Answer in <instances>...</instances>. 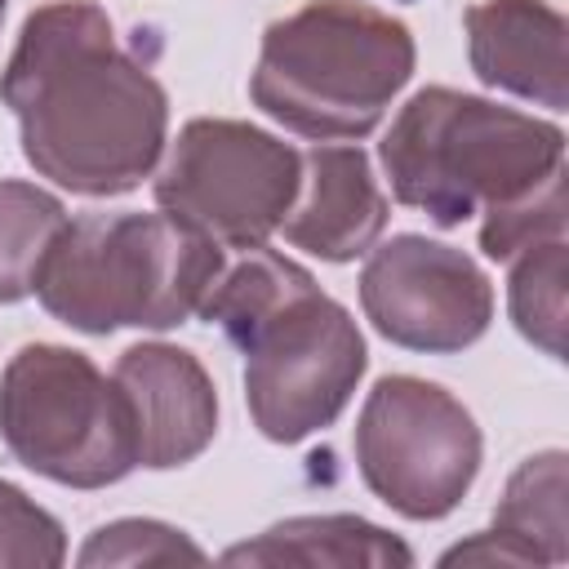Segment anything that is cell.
<instances>
[{
	"label": "cell",
	"instance_id": "obj_20",
	"mask_svg": "<svg viewBox=\"0 0 569 569\" xmlns=\"http://www.w3.org/2000/svg\"><path fill=\"white\" fill-rule=\"evenodd\" d=\"M4 4H9V0H0V18H4Z\"/></svg>",
	"mask_w": 569,
	"mask_h": 569
},
{
	"label": "cell",
	"instance_id": "obj_5",
	"mask_svg": "<svg viewBox=\"0 0 569 569\" xmlns=\"http://www.w3.org/2000/svg\"><path fill=\"white\" fill-rule=\"evenodd\" d=\"M413 62L400 18L365 0H311L262 31L249 98L302 138H365L409 84Z\"/></svg>",
	"mask_w": 569,
	"mask_h": 569
},
{
	"label": "cell",
	"instance_id": "obj_18",
	"mask_svg": "<svg viewBox=\"0 0 569 569\" xmlns=\"http://www.w3.org/2000/svg\"><path fill=\"white\" fill-rule=\"evenodd\" d=\"M67 560L62 525L27 498L18 485L0 480V565L13 569H53Z\"/></svg>",
	"mask_w": 569,
	"mask_h": 569
},
{
	"label": "cell",
	"instance_id": "obj_8",
	"mask_svg": "<svg viewBox=\"0 0 569 569\" xmlns=\"http://www.w3.org/2000/svg\"><path fill=\"white\" fill-rule=\"evenodd\" d=\"M298 182V147L249 120L196 116L178 129L151 191L164 213L200 227L222 249H253L280 231Z\"/></svg>",
	"mask_w": 569,
	"mask_h": 569
},
{
	"label": "cell",
	"instance_id": "obj_10",
	"mask_svg": "<svg viewBox=\"0 0 569 569\" xmlns=\"http://www.w3.org/2000/svg\"><path fill=\"white\" fill-rule=\"evenodd\" d=\"M138 445V467L173 471L200 458L218 431V391L200 356L173 342L124 347L111 369Z\"/></svg>",
	"mask_w": 569,
	"mask_h": 569
},
{
	"label": "cell",
	"instance_id": "obj_4",
	"mask_svg": "<svg viewBox=\"0 0 569 569\" xmlns=\"http://www.w3.org/2000/svg\"><path fill=\"white\" fill-rule=\"evenodd\" d=\"M227 249L173 213H80L53 240L36 298L40 307L80 329H173L200 316Z\"/></svg>",
	"mask_w": 569,
	"mask_h": 569
},
{
	"label": "cell",
	"instance_id": "obj_7",
	"mask_svg": "<svg viewBox=\"0 0 569 569\" xmlns=\"http://www.w3.org/2000/svg\"><path fill=\"white\" fill-rule=\"evenodd\" d=\"M356 467L405 520H445L480 476L485 440L471 409L440 382L387 373L356 418Z\"/></svg>",
	"mask_w": 569,
	"mask_h": 569
},
{
	"label": "cell",
	"instance_id": "obj_17",
	"mask_svg": "<svg viewBox=\"0 0 569 569\" xmlns=\"http://www.w3.org/2000/svg\"><path fill=\"white\" fill-rule=\"evenodd\" d=\"M178 560L200 565L209 556L182 529H173L164 520H147V516H124V520L98 525L76 556V565H84V569H93V565H178Z\"/></svg>",
	"mask_w": 569,
	"mask_h": 569
},
{
	"label": "cell",
	"instance_id": "obj_15",
	"mask_svg": "<svg viewBox=\"0 0 569 569\" xmlns=\"http://www.w3.org/2000/svg\"><path fill=\"white\" fill-rule=\"evenodd\" d=\"M67 227V209L36 182L0 178V307L36 293V276Z\"/></svg>",
	"mask_w": 569,
	"mask_h": 569
},
{
	"label": "cell",
	"instance_id": "obj_14",
	"mask_svg": "<svg viewBox=\"0 0 569 569\" xmlns=\"http://www.w3.org/2000/svg\"><path fill=\"white\" fill-rule=\"evenodd\" d=\"M493 529L511 538L533 565H560L569 556V533H565V453L542 449L525 458L498 507H493Z\"/></svg>",
	"mask_w": 569,
	"mask_h": 569
},
{
	"label": "cell",
	"instance_id": "obj_19",
	"mask_svg": "<svg viewBox=\"0 0 569 569\" xmlns=\"http://www.w3.org/2000/svg\"><path fill=\"white\" fill-rule=\"evenodd\" d=\"M547 236H565V182L547 187L542 196H533L520 209L489 213L480 222V249L493 262H507L511 253H520L525 244L547 240Z\"/></svg>",
	"mask_w": 569,
	"mask_h": 569
},
{
	"label": "cell",
	"instance_id": "obj_1",
	"mask_svg": "<svg viewBox=\"0 0 569 569\" xmlns=\"http://www.w3.org/2000/svg\"><path fill=\"white\" fill-rule=\"evenodd\" d=\"M27 164L71 196H124L156 173L169 138L164 84L120 49L93 0L27 13L0 71Z\"/></svg>",
	"mask_w": 569,
	"mask_h": 569
},
{
	"label": "cell",
	"instance_id": "obj_11",
	"mask_svg": "<svg viewBox=\"0 0 569 569\" xmlns=\"http://www.w3.org/2000/svg\"><path fill=\"white\" fill-rule=\"evenodd\" d=\"M471 71L502 93L565 111L569 71L565 36L569 22L547 0H480L462 13Z\"/></svg>",
	"mask_w": 569,
	"mask_h": 569
},
{
	"label": "cell",
	"instance_id": "obj_9",
	"mask_svg": "<svg viewBox=\"0 0 569 569\" xmlns=\"http://www.w3.org/2000/svg\"><path fill=\"white\" fill-rule=\"evenodd\" d=\"M360 307L387 342L453 356L485 338L493 320V284L471 253L405 231L369 249L360 271Z\"/></svg>",
	"mask_w": 569,
	"mask_h": 569
},
{
	"label": "cell",
	"instance_id": "obj_6",
	"mask_svg": "<svg viewBox=\"0 0 569 569\" xmlns=\"http://www.w3.org/2000/svg\"><path fill=\"white\" fill-rule=\"evenodd\" d=\"M0 440L36 476L107 489L138 467L129 405L84 351L27 342L0 373Z\"/></svg>",
	"mask_w": 569,
	"mask_h": 569
},
{
	"label": "cell",
	"instance_id": "obj_2",
	"mask_svg": "<svg viewBox=\"0 0 569 569\" xmlns=\"http://www.w3.org/2000/svg\"><path fill=\"white\" fill-rule=\"evenodd\" d=\"M200 320L244 356V405L253 427L276 445H298L338 422L356 396L369 351L351 311L316 276L267 249H240L222 267Z\"/></svg>",
	"mask_w": 569,
	"mask_h": 569
},
{
	"label": "cell",
	"instance_id": "obj_13",
	"mask_svg": "<svg viewBox=\"0 0 569 569\" xmlns=\"http://www.w3.org/2000/svg\"><path fill=\"white\" fill-rule=\"evenodd\" d=\"M227 565H333V569H409L413 551L365 516H293L222 551Z\"/></svg>",
	"mask_w": 569,
	"mask_h": 569
},
{
	"label": "cell",
	"instance_id": "obj_3",
	"mask_svg": "<svg viewBox=\"0 0 569 569\" xmlns=\"http://www.w3.org/2000/svg\"><path fill=\"white\" fill-rule=\"evenodd\" d=\"M391 196L436 227L507 213L565 182V129L516 107L427 84L378 142Z\"/></svg>",
	"mask_w": 569,
	"mask_h": 569
},
{
	"label": "cell",
	"instance_id": "obj_12",
	"mask_svg": "<svg viewBox=\"0 0 569 569\" xmlns=\"http://www.w3.org/2000/svg\"><path fill=\"white\" fill-rule=\"evenodd\" d=\"M387 227V196L360 147L302 151V182L280 231L320 262H351L373 249Z\"/></svg>",
	"mask_w": 569,
	"mask_h": 569
},
{
	"label": "cell",
	"instance_id": "obj_16",
	"mask_svg": "<svg viewBox=\"0 0 569 569\" xmlns=\"http://www.w3.org/2000/svg\"><path fill=\"white\" fill-rule=\"evenodd\" d=\"M507 262H511L507 307H511L520 338H529L551 360H565V280H569L565 236L533 240Z\"/></svg>",
	"mask_w": 569,
	"mask_h": 569
}]
</instances>
